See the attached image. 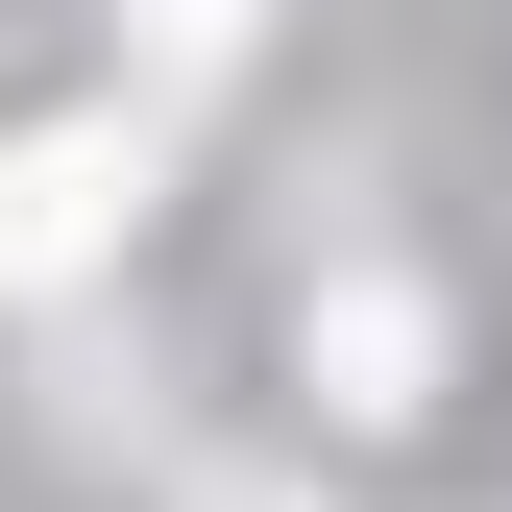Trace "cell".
<instances>
[{
	"label": "cell",
	"instance_id": "obj_1",
	"mask_svg": "<svg viewBox=\"0 0 512 512\" xmlns=\"http://www.w3.org/2000/svg\"><path fill=\"white\" fill-rule=\"evenodd\" d=\"M122 220H147V147H122V122H25V147H0V293H74Z\"/></svg>",
	"mask_w": 512,
	"mask_h": 512
},
{
	"label": "cell",
	"instance_id": "obj_2",
	"mask_svg": "<svg viewBox=\"0 0 512 512\" xmlns=\"http://www.w3.org/2000/svg\"><path fill=\"white\" fill-rule=\"evenodd\" d=\"M317 366H342V415H415V366H439V317H415V293H342V317H317Z\"/></svg>",
	"mask_w": 512,
	"mask_h": 512
}]
</instances>
